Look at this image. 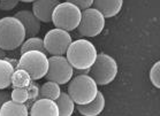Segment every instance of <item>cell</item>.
<instances>
[{
	"label": "cell",
	"mask_w": 160,
	"mask_h": 116,
	"mask_svg": "<svg viewBox=\"0 0 160 116\" xmlns=\"http://www.w3.org/2000/svg\"><path fill=\"white\" fill-rule=\"evenodd\" d=\"M92 6L100 12L105 18H109L120 13L123 6V0H93Z\"/></svg>",
	"instance_id": "13"
},
{
	"label": "cell",
	"mask_w": 160,
	"mask_h": 116,
	"mask_svg": "<svg viewBox=\"0 0 160 116\" xmlns=\"http://www.w3.org/2000/svg\"><path fill=\"white\" fill-rule=\"evenodd\" d=\"M9 99H11V93L8 91H6V89L0 90V106L5 104L6 101H8Z\"/></svg>",
	"instance_id": "26"
},
{
	"label": "cell",
	"mask_w": 160,
	"mask_h": 116,
	"mask_svg": "<svg viewBox=\"0 0 160 116\" xmlns=\"http://www.w3.org/2000/svg\"><path fill=\"white\" fill-rule=\"evenodd\" d=\"M67 90L75 105L90 102L99 91L97 83L89 74H77L75 77H72Z\"/></svg>",
	"instance_id": "3"
},
{
	"label": "cell",
	"mask_w": 160,
	"mask_h": 116,
	"mask_svg": "<svg viewBox=\"0 0 160 116\" xmlns=\"http://www.w3.org/2000/svg\"><path fill=\"white\" fill-rule=\"evenodd\" d=\"M61 93L60 84L55 83L53 80H48L40 86L39 89V98H48L51 100H57Z\"/></svg>",
	"instance_id": "18"
},
{
	"label": "cell",
	"mask_w": 160,
	"mask_h": 116,
	"mask_svg": "<svg viewBox=\"0 0 160 116\" xmlns=\"http://www.w3.org/2000/svg\"><path fill=\"white\" fill-rule=\"evenodd\" d=\"M43 41L48 54L65 55L73 40L72 36L69 35V31L54 28L46 32Z\"/></svg>",
	"instance_id": "9"
},
{
	"label": "cell",
	"mask_w": 160,
	"mask_h": 116,
	"mask_svg": "<svg viewBox=\"0 0 160 116\" xmlns=\"http://www.w3.org/2000/svg\"><path fill=\"white\" fill-rule=\"evenodd\" d=\"M150 80L156 89H160V61L154 62L149 73Z\"/></svg>",
	"instance_id": "22"
},
{
	"label": "cell",
	"mask_w": 160,
	"mask_h": 116,
	"mask_svg": "<svg viewBox=\"0 0 160 116\" xmlns=\"http://www.w3.org/2000/svg\"><path fill=\"white\" fill-rule=\"evenodd\" d=\"M66 1L74 4L75 6L80 8L81 11H84L87 8L92 7V2H93V0H66Z\"/></svg>",
	"instance_id": "25"
},
{
	"label": "cell",
	"mask_w": 160,
	"mask_h": 116,
	"mask_svg": "<svg viewBox=\"0 0 160 116\" xmlns=\"http://www.w3.org/2000/svg\"><path fill=\"white\" fill-rule=\"evenodd\" d=\"M105 108V97L100 91L90 102L77 105V112L83 116H97Z\"/></svg>",
	"instance_id": "14"
},
{
	"label": "cell",
	"mask_w": 160,
	"mask_h": 116,
	"mask_svg": "<svg viewBox=\"0 0 160 116\" xmlns=\"http://www.w3.org/2000/svg\"><path fill=\"white\" fill-rule=\"evenodd\" d=\"M18 21L21 22L24 30H26V36L29 37H36L40 32V21L33 15L31 11H20L14 15Z\"/></svg>",
	"instance_id": "12"
},
{
	"label": "cell",
	"mask_w": 160,
	"mask_h": 116,
	"mask_svg": "<svg viewBox=\"0 0 160 116\" xmlns=\"http://www.w3.org/2000/svg\"><path fill=\"white\" fill-rule=\"evenodd\" d=\"M11 99L16 102L26 104L28 100V91L27 87H14L11 92Z\"/></svg>",
	"instance_id": "23"
},
{
	"label": "cell",
	"mask_w": 160,
	"mask_h": 116,
	"mask_svg": "<svg viewBox=\"0 0 160 116\" xmlns=\"http://www.w3.org/2000/svg\"><path fill=\"white\" fill-rule=\"evenodd\" d=\"M26 38L24 27L15 16L0 18V47L2 50H16L21 46Z\"/></svg>",
	"instance_id": "1"
},
{
	"label": "cell",
	"mask_w": 160,
	"mask_h": 116,
	"mask_svg": "<svg viewBox=\"0 0 160 116\" xmlns=\"http://www.w3.org/2000/svg\"><path fill=\"white\" fill-rule=\"evenodd\" d=\"M31 80V76L27 70L22 68H15L12 75L11 85L13 87H27Z\"/></svg>",
	"instance_id": "19"
},
{
	"label": "cell",
	"mask_w": 160,
	"mask_h": 116,
	"mask_svg": "<svg viewBox=\"0 0 160 116\" xmlns=\"http://www.w3.org/2000/svg\"><path fill=\"white\" fill-rule=\"evenodd\" d=\"M97 48L88 39H77L72 41L66 52V58L74 69L90 68L97 58Z\"/></svg>",
	"instance_id": "2"
},
{
	"label": "cell",
	"mask_w": 160,
	"mask_h": 116,
	"mask_svg": "<svg viewBox=\"0 0 160 116\" xmlns=\"http://www.w3.org/2000/svg\"><path fill=\"white\" fill-rule=\"evenodd\" d=\"M39 89L38 84L36 82L31 80L30 84L27 86V91H28V100H27L26 105L28 108H30V106L32 105L33 102L36 101L37 99L39 98Z\"/></svg>",
	"instance_id": "21"
},
{
	"label": "cell",
	"mask_w": 160,
	"mask_h": 116,
	"mask_svg": "<svg viewBox=\"0 0 160 116\" xmlns=\"http://www.w3.org/2000/svg\"><path fill=\"white\" fill-rule=\"evenodd\" d=\"M55 102H57L59 109V116L73 115L74 110H75V102L70 98L68 92H61Z\"/></svg>",
	"instance_id": "16"
},
{
	"label": "cell",
	"mask_w": 160,
	"mask_h": 116,
	"mask_svg": "<svg viewBox=\"0 0 160 116\" xmlns=\"http://www.w3.org/2000/svg\"><path fill=\"white\" fill-rule=\"evenodd\" d=\"M118 70L119 68L115 59L105 53H99L90 67L89 75L95 80L97 85H107L115 80Z\"/></svg>",
	"instance_id": "4"
},
{
	"label": "cell",
	"mask_w": 160,
	"mask_h": 116,
	"mask_svg": "<svg viewBox=\"0 0 160 116\" xmlns=\"http://www.w3.org/2000/svg\"><path fill=\"white\" fill-rule=\"evenodd\" d=\"M29 115V108L26 104L16 102L9 99L0 106V116H27Z\"/></svg>",
	"instance_id": "15"
},
{
	"label": "cell",
	"mask_w": 160,
	"mask_h": 116,
	"mask_svg": "<svg viewBox=\"0 0 160 116\" xmlns=\"http://www.w3.org/2000/svg\"><path fill=\"white\" fill-rule=\"evenodd\" d=\"M59 0H35L32 2V13L40 22H52V14Z\"/></svg>",
	"instance_id": "11"
},
{
	"label": "cell",
	"mask_w": 160,
	"mask_h": 116,
	"mask_svg": "<svg viewBox=\"0 0 160 116\" xmlns=\"http://www.w3.org/2000/svg\"><path fill=\"white\" fill-rule=\"evenodd\" d=\"M105 28V17L96 8H87L82 11L81 21L77 26V32L81 37H97Z\"/></svg>",
	"instance_id": "7"
},
{
	"label": "cell",
	"mask_w": 160,
	"mask_h": 116,
	"mask_svg": "<svg viewBox=\"0 0 160 116\" xmlns=\"http://www.w3.org/2000/svg\"><path fill=\"white\" fill-rule=\"evenodd\" d=\"M28 51H40L48 54L46 50L44 47V41L43 39H40L38 37H29L28 39H24V41L21 45V53Z\"/></svg>",
	"instance_id": "20"
},
{
	"label": "cell",
	"mask_w": 160,
	"mask_h": 116,
	"mask_svg": "<svg viewBox=\"0 0 160 116\" xmlns=\"http://www.w3.org/2000/svg\"><path fill=\"white\" fill-rule=\"evenodd\" d=\"M18 0H0V11H13L18 5Z\"/></svg>",
	"instance_id": "24"
},
{
	"label": "cell",
	"mask_w": 160,
	"mask_h": 116,
	"mask_svg": "<svg viewBox=\"0 0 160 116\" xmlns=\"http://www.w3.org/2000/svg\"><path fill=\"white\" fill-rule=\"evenodd\" d=\"M18 1H22V2H33L35 0H18Z\"/></svg>",
	"instance_id": "29"
},
{
	"label": "cell",
	"mask_w": 160,
	"mask_h": 116,
	"mask_svg": "<svg viewBox=\"0 0 160 116\" xmlns=\"http://www.w3.org/2000/svg\"><path fill=\"white\" fill-rule=\"evenodd\" d=\"M82 11L72 2H59L52 14V23L55 28L66 31H73L77 28L81 21Z\"/></svg>",
	"instance_id": "6"
},
{
	"label": "cell",
	"mask_w": 160,
	"mask_h": 116,
	"mask_svg": "<svg viewBox=\"0 0 160 116\" xmlns=\"http://www.w3.org/2000/svg\"><path fill=\"white\" fill-rule=\"evenodd\" d=\"M31 116H59V109L54 100L38 98L29 108Z\"/></svg>",
	"instance_id": "10"
},
{
	"label": "cell",
	"mask_w": 160,
	"mask_h": 116,
	"mask_svg": "<svg viewBox=\"0 0 160 116\" xmlns=\"http://www.w3.org/2000/svg\"><path fill=\"white\" fill-rule=\"evenodd\" d=\"M4 58H6V51L0 47V59H4Z\"/></svg>",
	"instance_id": "28"
},
{
	"label": "cell",
	"mask_w": 160,
	"mask_h": 116,
	"mask_svg": "<svg viewBox=\"0 0 160 116\" xmlns=\"http://www.w3.org/2000/svg\"><path fill=\"white\" fill-rule=\"evenodd\" d=\"M74 75V68L67 58L63 55H52L48 58V69L45 75L48 80L63 85L72 80Z\"/></svg>",
	"instance_id": "8"
},
{
	"label": "cell",
	"mask_w": 160,
	"mask_h": 116,
	"mask_svg": "<svg viewBox=\"0 0 160 116\" xmlns=\"http://www.w3.org/2000/svg\"><path fill=\"white\" fill-rule=\"evenodd\" d=\"M90 71V68L87 69H76V74H89Z\"/></svg>",
	"instance_id": "27"
},
{
	"label": "cell",
	"mask_w": 160,
	"mask_h": 116,
	"mask_svg": "<svg viewBox=\"0 0 160 116\" xmlns=\"http://www.w3.org/2000/svg\"><path fill=\"white\" fill-rule=\"evenodd\" d=\"M16 68L27 70L31 80H37L45 77L48 69V58L40 51H28L21 53V58L16 62Z\"/></svg>",
	"instance_id": "5"
},
{
	"label": "cell",
	"mask_w": 160,
	"mask_h": 116,
	"mask_svg": "<svg viewBox=\"0 0 160 116\" xmlns=\"http://www.w3.org/2000/svg\"><path fill=\"white\" fill-rule=\"evenodd\" d=\"M15 67L7 59H0V90L11 86V80Z\"/></svg>",
	"instance_id": "17"
}]
</instances>
